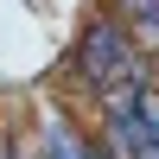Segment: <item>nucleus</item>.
<instances>
[{"label": "nucleus", "mask_w": 159, "mask_h": 159, "mask_svg": "<svg viewBox=\"0 0 159 159\" xmlns=\"http://www.w3.org/2000/svg\"><path fill=\"white\" fill-rule=\"evenodd\" d=\"M140 70H147V64H140V45L127 38L121 19H108V13L89 19L83 32H76V45H70V83L89 89V96L127 83V76H140Z\"/></svg>", "instance_id": "nucleus-1"}, {"label": "nucleus", "mask_w": 159, "mask_h": 159, "mask_svg": "<svg viewBox=\"0 0 159 159\" xmlns=\"http://www.w3.org/2000/svg\"><path fill=\"white\" fill-rule=\"evenodd\" d=\"M108 19H121L140 51H159V0H108Z\"/></svg>", "instance_id": "nucleus-2"}]
</instances>
